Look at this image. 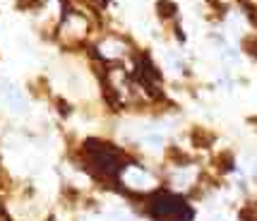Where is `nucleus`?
<instances>
[{
	"mask_svg": "<svg viewBox=\"0 0 257 221\" xmlns=\"http://www.w3.org/2000/svg\"><path fill=\"white\" fill-rule=\"evenodd\" d=\"M149 216L157 221H190L192 209L180 197L161 192L149 202Z\"/></svg>",
	"mask_w": 257,
	"mask_h": 221,
	"instance_id": "f257e3e1",
	"label": "nucleus"
},
{
	"mask_svg": "<svg viewBox=\"0 0 257 221\" xmlns=\"http://www.w3.org/2000/svg\"><path fill=\"white\" fill-rule=\"evenodd\" d=\"M159 15H161V17H173V15H176V5L168 3V0H161V3H159Z\"/></svg>",
	"mask_w": 257,
	"mask_h": 221,
	"instance_id": "423d86ee",
	"label": "nucleus"
},
{
	"mask_svg": "<svg viewBox=\"0 0 257 221\" xmlns=\"http://www.w3.org/2000/svg\"><path fill=\"white\" fill-rule=\"evenodd\" d=\"M94 3H99V5H103V3H106V0H94Z\"/></svg>",
	"mask_w": 257,
	"mask_h": 221,
	"instance_id": "6e6552de",
	"label": "nucleus"
},
{
	"mask_svg": "<svg viewBox=\"0 0 257 221\" xmlns=\"http://www.w3.org/2000/svg\"><path fill=\"white\" fill-rule=\"evenodd\" d=\"M123 183L135 190H149L157 185V180L149 176L147 171H142L140 166H125L123 168Z\"/></svg>",
	"mask_w": 257,
	"mask_h": 221,
	"instance_id": "7ed1b4c3",
	"label": "nucleus"
},
{
	"mask_svg": "<svg viewBox=\"0 0 257 221\" xmlns=\"http://www.w3.org/2000/svg\"><path fill=\"white\" fill-rule=\"evenodd\" d=\"M252 46H255V48H252V53L257 55V41H252Z\"/></svg>",
	"mask_w": 257,
	"mask_h": 221,
	"instance_id": "0eeeda50",
	"label": "nucleus"
},
{
	"mask_svg": "<svg viewBox=\"0 0 257 221\" xmlns=\"http://www.w3.org/2000/svg\"><path fill=\"white\" fill-rule=\"evenodd\" d=\"M145 142L149 144L152 149H161V147H164V137H161L159 133H147L145 135Z\"/></svg>",
	"mask_w": 257,
	"mask_h": 221,
	"instance_id": "39448f33",
	"label": "nucleus"
},
{
	"mask_svg": "<svg viewBox=\"0 0 257 221\" xmlns=\"http://www.w3.org/2000/svg\"><path fill=\"white\" fill-rule=\"evenodd\" d=\"M87 154H89L91 164L99 166L106 176H115L118 171L125 168L118 149H113L111 144H106V142H87Z\"/></svg>",
	"mask_w": 257,
	"mask_h": 221,
	"instance_id": "f03ea898",
	"label": "nucleus"
},
{
	"mask_svg": "<svg viewBox=\"0 0 257 221\" xmlns=\"http://www.w3.org/2000/svg\"><path fill=\"white\" fill-rule=\"evenodd\" d=\"M3 94H5V99H8V103H10L15 111H20L24 106V96L22 91L17 87H12V84H5V89H3Z\"/></svg>",
	"mask_w": 257,
	"mask_h": 221,
	"instance_id": "20e7f679",
	"label": "nucleus"
}]
</instances>
